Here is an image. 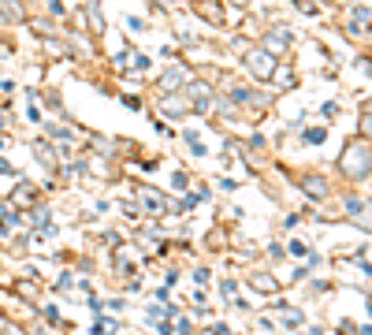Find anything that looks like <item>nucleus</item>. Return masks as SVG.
Segmentation results:
<instances>
[{"mask_svg": "<svg viewBox=\"0 0 372 335\" xmlns=\"http://www.w3.org/2000/svg\"><path fill=\"white\" fill-rule=\"evenodd\" d=\"M250 67L257 71L261 78H268V71H272V56H265V52H250Z\"/></svg>", "mask_w": 372, "mask_h": 335, "instance_id": "nucleus-1", "label": "nucleus"}, {"mask_svg": "<svg viewBox=\"0 0 372 335\" xmlns=\"http://www.w3.org/2000/svg\"><path fill=\"white\" fill-rule=\"evenodd\" d=\"M347 171H350V175H365V149H361V153H353L350 149V157H347Z\"/></svg>", "mask_w": 372, "mask_h": 335, "instance_id": "nucleus-2", "label": "nucleus"}, {"mask_svg": "<svg viewBox=\"0 0 372 335\" xmlns=\"http://www.w3.org/2000/svg\"><path fill=\"white\" fill-rule=\"evenodd\" d=\"M305 190H309V194L313 197H324V194H328V183H324V179H305V183H302Z\"/></svg>", "mask_w": 372, "mask_h": 335, "instance_id": "nucleus-3", "label": "nucleus"}]
</instances>
